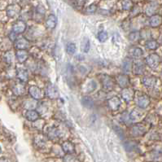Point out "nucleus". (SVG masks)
<instances>
[{"mask_svg": "<svg viewBox=\"0 0 162 162\" xmlns=\"http://www.w3.org/2000/svg\"><path fill=\"white\" fill-rule=\"evenodd\" d=\"M144 72V64L141 62L135 63L134 65V73L135 74H142Z\"/></svg>", "mask_w": 162, "mask_h": 162, "instance_id": "27", "label": "nucleus"}, {"mask_svg": "<svg viewBox=\"0 0 162 162\" xmlns=\"http://www.w3.org/2000/svg\"><path fill=\"white\" fill-rule=\"evenodd\" d=\"M156 9V7L155 6L154 4L153 3L150 4V5L147 8V10H146L147 14H148V16H152V15L155 12Z\"/></svg>", "mask_w": 162, "mask_h": 162, "instance_id": "35", "label": "nucleus"}, {"mask_svg": "<svg viewBox=\"0 0 162 162\" xmlns=\"http://www.w3.org/2000/svg\"><path fill=\"white\" fill-rule=\"evenodd\" d=\"M16 56L18 62L24 63L28 59L29 54L28 52L26 51V50H17L16 53Z\"/></svg>", "mask_w": 162, "mask_h": 162, "instance_id": "18", "label": "nucleus"}, {"mask_svg": "<svg viewBox=\"0 0 162 162\" xmlns=\"http://www.w3.org/2000/svg\"><path fill=\"white\" fill-rule=\"evenodd\" d=\"M81 103L85 108H92L94 107V101L89 96H83L81 100Z\"/></svg>", "mask_w": 162, "mask_h": 162, "instance_id": "20", "label": "nucleus"}, {"mask_svg": "<svg viewBox=\"0 0 162 162\" xmlns=\"http://www.w3.org/2000/svg\"><path fill=\"white\" fill-rule=\"evenodd\" d=\"M2 153V148H1V147H0V154Z\"/></svg>", "mask_w": 162, "mask_h": 162, "instance_id": "43", "label": "nucleus"}, {"mask_svg": "<svg viewBox=\"0 0 162 162\" xmlns=\"http://www.w3.org/2000/svg\"><path fill=\"white\" fill-rule=\"evenodd\" d=\"M97 38H98V40L100 41V42H104L108 40V34H107V32H105V31H100V32H99L98 35H97Z\"/></svg>", "mask_w": 162, "mask_h": 162, "instance_id": "31", "label": "nucleus"}, {"mask_svg": "<svg viewBox=\"0 0 162 162\" xmlns=\"http://www.w3.org/2000/svg\"><path fill=\"white\" fill-rule=\"evenodd\" d=\"M3 60L7 64H12V61H13V54H12V52L7 51L3 56Z\"/></svg>", "mask_w": 162, "mask_h": 162, "instance_id": "33", "label": "nucleus"}, {"mask_svg": "<svg viewBox=\"0 0 162 162\" xmlns=\"http://www.w3.org/2000/svg\"><path fill=\"white\" fill-rule=\"evenodd\" d=\"M34 143L38 148H43L46 145V139L42 135L38 134L34 138Z\"/></svg>", "mask_w": 162, "mask_h": 162, "instance_id": "24", "label": "nucleus"}, {"mask_svg": "<svg viewBox=\"0 0 162 162\" xmlns=\"http://www.w3.org/2000/svg\"><path fill=\"white\" fill-rule=\"evenodd\" d=\"M132 68V62L130 59H126L123 61V65H122V69L125 72V73H129L130 70Z\"/></svg>", "mask_w": 162, "mask_h": 162, "instance_id": "26", "label": "nucleus"}, {"mask_svg": "<svg viewBox=\"0 0 162 162\" xmlns=\"http://www.w3.org/2000/svg\"><path fill=\"white\" fill-rule=\"evenodd\" d=\"M133 8V2L131 0H123L122 1V8L126 11L130 10Z\"/></svg>", "mask_w": 162, "mask_h": 162, "instance_id": "32", "label": "nucleus"}, {"mask_svg": "<svg viewBox=\"0 0 162 162\" xmlns=\"http://www.w3.org/2000/svg\"><path fill=\"white\" fill-rule=\"evenodd\" d=\"M76 45L74 44V43H73V42H70V43H68V44L67 45L66 51L68 54L73 55L74 53H75V51H76Z\"/></svg>", "mask_w": 162, "mask_h": 162, "instance_id": "34", "label": "nucleus"}, {"mask_svg": "<svg viewBox=\"0 0 162 162\" xmlns=\"http://www.w3.org/2000/svg\"><path fill=\"white\" fill-rule=\"evenodd\" d=\"M122 97L126 102H130V101H132L134 97V91L133 90V89L130 88V87L123 88L122 90Z\"/></svg>", "mask_w": 162, "mask_h": 162, "instance_id": "8", "label": "nucleus"}, {"mask_svg": "<svg viewBox=\"0 0 162 162\" xmlns=\"http://www.w3.org/2000/svg\"><path fill=\"white\" fill-rule=\"evenodd\" d=\"M26 28H27V25H26V23L24 21L17 20L12 25V32L14 33L15 34H23L26 30Z\"/></svg>", "mask_w": 162, "mask_h": 162, "instance_id": "5", "label": "nucleus"}, {"mask_svg": "<svg viewBox=\"0 0 162 162\" xmlns=\"http://www.w3.org/2000/svg\"><path fill=\"white\" fill-rule=\"evenodd\" d=\"M75 157L72 154H67L64 157V162H75Z\"/></svg>", "mask_w": 162, "mask_h": 162, "instance_id": "37", "label": "nucleus"}, {"mask_svg": "<svg viewBox=\"0 0 162 162\" xmlns=\"http://www.w3.org/2000/svg\"><path fill=\"white\" fill-rule=\"evenodd\" d=\"M142 116L143 113L141 112V111H139L138 109H134V110L130 113V120L133 121V122H135V121L139 120Z\"/></svg>", "mask_w": 162, "mask_h": 162, "instance_id": "25", "label": "nucleus"}, {"mask_svg": "<svg viewBox=\"0 0 162 162\" xmlns=\"http://www.w3.org/2000/svg\"><path fill=\"white\" fill-rule=\"evenodd\" d=\"M76 3L79 7L83 6L86 3V0H76Z\"/></svg>", "mask_w": 162, "mask_h": 162, "instance_id": "41", "label": "nucleus"}, {"mask_svg": "<svg viewBox=\"0 0 162 162\" xmlns=\"http://www.w3.org/2000/svg\"><path fill=\"white\" fill-rule=\"evenodd\" d=\"M21 11V8L18 4H11L7 8V15L8 17L13 18L19 14Z\"/></svg>", "mask_w": 162, "mask_h": 162, "instance_id": "6", "label": "nucleus"}, {"mask_svg": "<svg viewBox=\"0 0 162 162\" xmlns=\"http://www.w3.org/2000/svg\"><path fill=\"white\" fill-rule=\"evenodd\" d=\"M29 46H30L29 41L23 37L17 38L15 42V46L17 50H26Z\"/></svg>", "mask_w": 162, "mask_h": 162, "instance_id": "10", "label": "nucleus"}, {"mask_svg": "<svg viewBox=\"0 0 162 162\" xmlns=\"http://www.w3.org/2000/svg\"><path fill=\"white\" fill-rule=\"evenodd\" d=\"M126 150L127 151H132L134 148H135V144L133 142H127L125 144Z\"/></svg>", "mask_w": 162, "mask_h": 162, "instance_id": "38", "label": "nucleus"}, {"mask_svg": "<svg viewBox=\"0 0 162 162\" xmlns=\"http://www.w3.org/2000/svg\"><path fill=\"white\" fill-rule=\"evenodd\" d=\"M29 93H30V95L34 100H42L44 97V92L42 91V89L36 86H30V89H29Z\"/></svg>", "mask_w": 162, "mask_h": 162, "instance_id": "1", "label": "nucleus"}, {"mask_svg": "<svg viewBox=\"0 0 162 162\" xmlns=\"http://www.w3.org/2000/svg\"><path fill=\"white\" fill-rule=\"evenodd\" d=\"M16 77L18 78L20 82H26L29 80V73L27 72V70L24 69V68H18L16 71Z\"/></svg>", "mask_w": 162, "mask_h": 162, "instance_id": "15", "label": "nucleus"}, {"mask_svg": "<svg viewBox=\"0 0 162 162\" xmlns=\"http://www.w3.org/2000/svg\"><path fill=\"white\" fill-rule=\"evenodd\" d=\"M56 24H57V18H56V16L53 14L49 15L46 20V27L48 29H50V30H54L56 28Z\"/></svg>", "mask_w": 162, "mask_h": 162, "instance_id": "16", "label": "nucleus"}, {"mask_svg": "<svg viewBox=\"0 0 162 162\" xmlns=\"http://www.w3.org/2000/svg\"><path fill=\"white\" fill-rule=\"evenodd\" d=\"M130 56H132L133 58H140L143 54V51L139 47H132L129 50Z\"/></svg>", "mask_w": 162, "mask_h": 162, "instance_id": "21", "label": "nucleus"}, {"mask_svg": "<svg viewBox=\"0 0 162 162\" xmlns=\"http://www.w3.org/2000/svg\"><path fill=\"white\" fill-rule=\"evenodd\" d=\"M0 162H8V160L6 157H1L0 158Z\"/></svg>", "mask_w": 162, "mask_h": 162, "instance_id": "42", "label": "nucleus"}, {"mask_svg": "<svg viewBox=\"0 0 162 162\" xmlns=\"http://www.w3.org/2000/svg\"><path fill=\"white\" fill-rule=\"evenodd\" d=\"M96 9H97V6H96L95 4H91V5L86 8V12L88 13V14H93V13L95 12Z\"/></svg>", "mask_w": 162, "mask_h": 162, "instance_id": "36", "label": "nucleus"}, {"mask_svg": "<svg viewBox=\"0 0 162 162\" xmlns=\"http://www.w3.org/2000/svg\"><path fill=\"white\" fill-rule=\"evenodd\" d=\"M158 42L155 40H149L146 43V47L148 48V49H150V50H156V49L158 48Z\"/></svg>", "mask_w": 162, "mask_h": 162, "instance_id": "30", "label": "nucleus"}, {"mask_svg": "<svg viewBox=\"0 0 162 162\" xmlns=\"http://www.w3.org/2000/svg\"><path fill=\"white\" fill-rule=\"evenodd\" d=\"M62 149L67 154H73L75 152V146L70 141H64L62 143Z\"/></svg>", "mask_w": 162, "mask_h": 162, "instance_id": "14", "label": "nucleus"}, {"mask_svg": "<svg viewBox=\"0 0 162 162\" xmlns=\"http://www.w3.org/2000/svg\"><path fill=\"white\" fill-rule=\"evenodd\" d=\"M46 94L47 95L48 98L51 99V100H56L59 97V91L55 85L50 83L46 86Z\"/></svg>", "mask_w": 162, "mask_h": 162, "instance_id": "4", "label": "nucleus"}, {"mask_svg": "<svg viewBox=\"0 0 162 162\" xmlns=\"http://www.w3.org/2000/svg\"><path fill=\"white\" fill-rule=\"evenodd\" d=\"M115 131H116V134L121 137V138H124V133H123V130L120 128V127H118V126H115L114 128Z\"/></svg>", "mask_w": 162, "mask_h": 162, "instance_id": "40", "label": "nucleus"}, {"mask_svg": "<svg viewBox=\"0 0 162 162\" xmlns=\"http://www.w3.org/2000/svg\"><path fill=\"white\" fill-rule=\"evenodd\" d=\"M101 83L104 90H112L114 88V81L112 80V78L110 76L103 75L101 78Z\"/></svg>", "mask_w": 162, "mask_h": 162, "instance_id": "3", "label": "nucleus"}, {"mask_svg": "<svg viewBox=\"0 0 162 162\" xmlns=\"http://www.w3.org/2000/svg\"><path fill=\"white\" fill-rule=\"evenodd\" d=\"M137 104H138V108H142V109H145L150 104V98L147 94H142V95H140L138 98Z\"/></svg>", "mask_w": 162, "mask_h": 162, "instance_id": "11", "label": "nucleus"}, {"mask_svg": "<svg viewBox=\"0 0 162 162\" xmlns=\"http://www.w3.org/2000/svg\"><path fill=\"white\" fill-rule=\"evenodd\" d=\"M141 38V34L138 32V31H134V32H131L129 34L128 38L131 42H137L139 40V38Z\"/></svg>", "mask_w": 162, "mask_h": 162, "instance_id": "29", "label": "nucleus"}, {"mask_svg": "<svg viewBox=\"0 0 162 162\" xmlns=\"http://www.w3.org/2000/svg\"><path fill=\"white\" fill-rule=\"evenodd\" d=\"M90 86H96V83L94 82V81H90V82H88V84H87V86H86V91L87 93H90L91 91H93L90 88Z\"/></svg>", "mask_w": 162, "mask_h": 162, "instance_id": "39", "label": "nucleus"}, {"mask_svg": "<svg viewBox=\"0 0 162 162\" xmlns=\"http://www.w3.org/2000/svg\"><path fill=\"white\" fill-rule=\"evenodd\" d=\"M12 91H13L14 94L17 96L23 95L25 93V87L21 83H17V84L14 85V86L12 87Z\"/></svg>", "mask_w": 162, "mask_h": 162, "instance_id": "17", "label": "nucleus"}, {"mask_svg": "<svg viewBox=\"0 0 162 162\" xmlns=\"http://www.w3.org/2000/svg\"><path fill=\"white\" fill-rule=\"evenodd\" d=\"M145 131H146V129L144 126H143V125H136L132 128V134L133 135H135V136L143 135Z\"/></svg>", "mask_w": 162, "mask_h": 162, "instance_id": "22", "label": "nucleus"}, {"mask_svg": "<svg viewBox=\"0 0 162 162\" xmlns=\"http://www.w3.org/2000/svg\"><path fill=\"white\" fill-rule=\"evenodd\" d=\"M82 51L85 53H87L90 50V40L87 38H85L82 42Z\"/></svg>", "mask_w": 162, "mask_h": 162, "instance_id": "28", "label": "nucleus"}, {"mask_svg": "<svg viewBox=\"0 0 162 162\" xmlns=\"http://www.w3.org/2000/svg\"><path fill=\"white\" fill-rule=\"evenodd\" d=\"M116 80L117 84L122 88L128 87L129 84H130V79H129L128 75H126V74H120V75H118V76H116Z\"/></svg>", "mask_w": 162, "mask_h": 162, "instance_id": "9", "label": "nucleus"}, {"mask_svg": "<svg viewBox=\"0 0 162 162\" xmlns=\"http://www.w3.org/2000/svg\"><path fill=\"white\" fill-rule=\"evenodd\" d=\"M146 63L151 68H156L160 63V56L157 54H151L146 58Z\"/></svg>", "mask_w": 162, "mask_h": 162, "instance_id": "2", "label": "nucleus"}, {"mask_svg": "<svg viewBox=\"0 0 162 162\" xmlns=\"http://www.w3.org/2000/svg\"><path fill=\"white\" fill-rule=\"evenodd\" d=\"M162 23V17L160 15H154V16H152V17L150 18L149 20V24L152 27H158L159 25H160Z\"/></svg>", "mask_w": 162, "mask_h": 162, "instance_id": "19", "label": "nucleus"}, {"mask_svg": "<svg viewBox=\"0 0 162 162\" xmlns=\"http://www.w3.org/2000/svg\"><path fill=\"white\" fill-rule=\"evenodd\" d=\"M121 105H122V101L117 96H113L108 100V107L112 111L118 110Z\"/></svg>", "mask_w": 162, "mask_h": 162, "instance_id": "7", "label": "nucleus"}, {"mask_svg": "<svg viewBox=\"0 0 162 162\" xmlns=\"http://www.w3.org/2000/svg\"><path fill=\"white\" fill-rule=\"evenodd\" d=\"M48 137L51 139H55L60 136V131L59 129L56 128V127H51L48 130Z\"/></svg>", "mask_w": 162, "mask_h": 162, "instance_id": "23", "label": "nucleus"}, {"mask_svg": "<svg viewBox=\"0 0 162 162\" xmlns=\"http://www.w3.org/2000/svg\"><path fill=\"white\" fill-rule=\"evenodd\" d=\"M156 78L153 76H146L143 78V84L148 87V88H152L156 84Z\"/></svg>", "mask_w": 162, "mask_h": 162, "instance_id": "12", "label": "nucleus"}, {"mask_svg": "<svg viewBox=\"0 0 162 162\" xmlns=\"http://www.w3.org/2000/svg\"><path fill=\"white\" fill-rule=\"evenodd\" d=\"M39 112L32 109H29L25 113V118L30 122H36L39 119Z\"/></svg>", "mask_w": 162, "mask_h": 162, "instance_id": "13", "label": "nucleus"}]
</instances>
